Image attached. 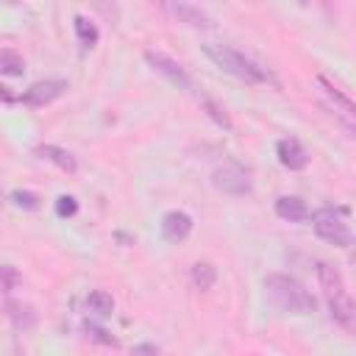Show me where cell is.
I'll return each mask as SVG.
<instances>
[{
    "label": "cell",
    "mask_w": 356,
    "mask_h": 356,
    "mask_svg": "<svg viewBox=\"0 0 356 356\" xmlns=\"http://www.w3.org/2000/svg\"><path fill=\"white\" fill-rule=\"evenodd\" d=\"M265 290H267L270 301L281 312H290V314H312L314 306H317L312 292L298 278H292L287 273H270L265 278Z\"/></svg>",
    "instance_id": "6da1fadb"
},
{
    "label": "cell",
    "mask_w": 356,
    "mask_h": 356,
    "mask_svg": "<svg viewBox=\"0 0 356 356\" xmlns=\"http://www.w3.org/2000/svg\"><path fill=\"white\" fill-rule=\"evenodd\" d=\"M317 281L326 292V301H328V312L331 317L342 326V328H353V320H356V312H353V301H350V292L345 290V278L342 273L328 265V262H320L317 265Z\"/></svg>",
    "instance_id": "7a4b0ae2"
},
{
    "label": "cell",
    "mask_w": 356,
    "mask_h": 356,
    "mask_svg": "<svg viewBox=\"0 0 356 356\" xmlns=\"http://www.w3.org/2000/svg\"><path fill=\"white\" fill-rule=\"evenodd\" d=\"M204 53H206L220 70L237 75L240 81H248V84H265V81H267V73H265L256 62H251L248 56H242V53L234 51V48H226V45H204Z\"/></svg>",
    "instance_id": "3957f363"
},
{
    "label": "cell",
    "mask_w": 356,
    "mask_h": 356,
    "mask_svg": "<svg viewBox=\"0 0 356 356\" xmlns=\"http://www.w3.org/2000/svg\"><path fill=\"white\" fill-rule=\"evenodd\" d=\"M345 209L342 212H334V209H320L312 215V226H314V234L328 242V245H337V248H350L353 242V234L348 229V223L342 220Z\"/></svg>",
    "instance_id": "277c9868"
},
{
    "label": "cell",
    "mask_w": 356,
    "mask_h": 356,
    "mask_svg": "<svg viewBox=\"0 0 356 356\" xmlns=\"http://www.w3.org/2000/svg\"><path fill=\"white\" fill-rule=\"evenodd\" d=\"M212 184H215V190H220L223 195H248L251 193V175H248V170L240 164V161H226L223 167H217L215 172H212Z\"/></svg>",
    "instance_id": "5b68a950"
},
{
    "label": "cell",
    "mask_w": 356,
    "mask_h": 356,
    "mask_svg": "<svg viewBox=\"0 0 356 356\" xmlns=\"http://www.w3.org/2000/svg\"><path fill=\"white\" fill-rule=\"evenodd\" d=\"M145 62H148L156 73H161L170 84L181 87V89H193V78L184 73V67L178 64L175 59H170V56H164V53H156V51H148V53H145Z\"/></svg>",
    "instance_id": "8992f818"
},
{
    "label": "cell",
    "mask_w": 356,
    "mask_h": 356,
    "mask_svg": "<svg viewBox=\"0 0 356 356\" xmlns=\"http://www.w3.org/2000/svg\"><path fill=\"white\" fill-rule=\"evenodd\" d=\"M193 234V217L187 212H167L161 217V237L167 242H184Z\"/></svg>",
    "instance_id": "52a82bcc"
},
{
    "label": "cell",
    "mask_w": 356,
    "mask_h": 356,
    "mask_svg": "<svg viewBox=\"0 0 356 356\" xmlns=\"http://www.w3.org/2000/svg\"><path fill=\"white\" fill-rule=\"evenodd\" d=\"M67 92V81H39V84H34L20 100L23 103H28V106H45V103H53L56 98H62Z\"/></svg>",
    "instance_id": "ba28073f"
},
{
    "label": "cell",
    "mask_w": 356,
    "mask_h": 356,
    "mask_svg": "<svg viewBox=\"0 0 356 356\" xmlns=\"http://www.w3.org/2000/svg\"><path fill=\"white\" fill-rule=\"evenodd\" d=\"M164 9L190 28H212V17L201 9V6H193V3H164Z\"/></svg>",
    "instance_id": "9c48e42d"
},
{
    "label": "cell",
    "mask_w": 356,
    "mask_h": 356,
    "mask_svg": "<svg viewBox=\"0 0 356 356\" xmlns=\"http://www.w3.org/2000/svg\"><path fill=\"white\" fill-rule=\"evenodd\" d=\"M276 153L287 170H306V164H309V153L298 139H278Z\"/></svg>",
    "instance_id": "30bf717a"
},
{
    "label": "cell",
    "mask_w": 356,
    "mask_h": 356,
    "mask_svg": "<svg viewBox=\"0 0 356 356\" xmlns=\"http://www.w3.org/2000/svg\"><path fill=\"white\" fill-rule=\"evenodd\" d=\"M276 215L287 223H303L309 217V206L295 195H284L276 201Z\"/></svg>",
    "instance_id": "8fae6325"
},
{
    "label": "cell",
    "mask_w": 356,
    "mask_h": 356,
    "mask_svg": "<svg viewBox=\"0 0 356 356\" xmlns=\"http://www.w3.org/2000/svg\"><path fill=\"white\" fill-rule=\"evenodd\" d=\"M37 153H39L42 159L53 161L56 167H62L64 172H75V170H78V161H75V156H73L70 150L59 148V145H39V148H37Z\"/></svg>",
    "instance_id": "7c38bea8"
},
{
    "label": "cell",
    "mask_w": 356,
    "mask_h": 356,
    "mask_svg": "<svg viewBox=\"0 0 356 356\" xmlns=\"http://www.w3.org/2000/svg\"><path fill=\"white\" fill-rule=\"evenodd\" d=\"M6 314L12 317L15 328H20V331H31V328L37 326V312H34V306H28V303L9 301V303H6Z\"/></svg>",
    "instance_id": "4fadbf2b"
},
{
    "label": "cell",
    "mask_w": 356,
    "mask_h": 356,
    "mask_svg": "<svg viewBox=\"0 0 356 356\" xmlns=\"http://www.w3.org/2000/svg\"><path fill=\"white\" fill-rule=\"evenodd\" d=\"M317 84L326 89V95L334 100V106H337V109H342V114L348 117V125H350V117H353V100H350V98H348V95H345L339 87H334V84H331L326 75H317Z\"/></svg>",
    "instance_id": "5bb4252c"
},
{
    "label": "cell",
    "mask_w": 356,
    "mask_h": 356,
    "mask_svg": "<svg viewBox=\"0 0 356 356\" xmlns=\"http://www.w3.org/2000/svg\"><path fill=\"white\" fill-rule=\"evenodd\" d=\"M87 309L92 314H98V317H109L114 312V298L109 292H103V290H92L87 295Z\"/></svg>",
    "instance_id": "9a60e30c"
},
{
    "label": "cell",
    "mask_w": 356,
    "mask_h": 356,
    "mask_svg": "<svg viewBox=\"0 0 356 356\" xmlns=\"http://www.w3.org/2000/svg\"><path fill=\"white\" fill-rule=\"evenodd\" d=\"M73 26H75V37H78L81 48H95V45H98L100 34H98V28H95V23H92V20H87V17L75 15Z\"/></svg>",
    "instance_id": "2e32d148"
},
{
    "label": "cell",
    "mask_w": 356,
    "mask_h": 356,
    "mask_svg": "<svg viewBox=\"0 0 356 356\" xmlns=\"http://www.w3.org/2000/svg\"><path fill=\"white\" fill-rule=\"evenodd\" d=\"M193 281H195V287H198L201 292L212 290L215 281H217V267H215L212 262H198V265L193 267Z\"/></svg>",
    "instance_id": "e0dca14e"
},
{
    "label": "cell",
    "mask_w": 356,
    "mask_h": 356,
    "mask_svg": "<svg viewBox=\"0 0 356 356\" xmlns=\"http://www.w3.org/2000/svg\"><path fill=\"white\" fill-rule=\"evenodd\" d=\"M0 73L3 75H12V78H17V75H23L26 73V59L17 53V51H0Z\"/></svg>",
    "instance_id": "ac0fdd59"
},
{
    "label": "cell",
    "mask_w": 356,
    "mask_h": 356,
    "mask_svg": "<svg viewBox=\"0 0 356 356\" xmlns=\"http://www.w3.org/2000/svg\"><path fill=\"white\" fill-rule=\"evenodd\" d=\"M204 109H206V114L223 128V131H231L234 125H231V120H229V114H226V109L223 106H217L215 100H209V98H204Z\"/></svg>",
    "instance_id": "d6986e66"
},
{
    "label": "cell",
    "mask_w": 356,
    "mask_h": 356,
    "mask_svg": "<svg viewBox=\"0 0 356 356\" xmlns=\"http://www.w3.org/2000/svg\"><path fill=\"white\" fill-rule=\"evenodd\" d=\"M20 284V273L12 265H0V292H12Z\"/></svg>",
    "instance_id": "ffe728a7"
},
{
    "label": "cell",
    "mask_w": 356,
    "mask_h": 356,
    "mask_svg": "<svg viewBox=\"0 0 356 356\" xmlns=\"http://www.w3.org/2000/svg\"><path fill=\"white\" fill-rule=\"evenodd\" d=\"M78 212V201L73 198V195H62L59 201H56V215L59 217H73Z\"/></svg>",
    "instance_id": "44dd1931"
},
{
    "label": "cell",
    "mask_w": 356,
    "mask_h": 356,
    "mask_svg": "<svg viewBox=\"0 0 356 356\" xmlns=\"http://www.w3.org/2000/svg\"><path fill=\"white\" fill-rule=\"evenodd\" d=\"M12 201H15L17 206H26V209H39V198H37L34 193L17 190V193H12Z\"/></svg>",
    "instance_id": "7402d4cb"
},
{
    "label": "cell",
    "mask_w": 356,
    "mask_h": 356,
    "mask_svg": "<svg viewBox=\"0 0 356 356\" xmlns=\"http://www.w3.org/2000/svg\"><path fill=\"white\" fill-rule=\"evenodd\" d=\"M84 328H87V334H89L92 339H98V342H103V345H114V342H117L109 331H103V328H98V326H92V323H87Z\"/></svg>",
    "instance_id": "603a6c76"
},
{
    "label": "cell",
    "mask_w": 356,
    "mask_h": 356,
    "mask_svg": "<svg viewBox=\"0 0 356 356\" xmlns=\"http://www.w3.org/2000/svg\"><path fill=\"white\" fill-rule=\"evenodd\" d=\"M134 353H139V356H156V353H159V348H153V345H136V348H134Z\"/></svg>",
    "instance_id": "cb8c5ba5"
},
{
    "label": "cell",
    "mask_w": 356,
    "mask_h": 356,
    "mask_svg": "<svg viewBox=\"0 0 356 356\" xmlns=\"http://www.w3.org/2000/svg\"><path fill=\"white\" fill-rule=\"evenodd\" d=\"M0 100H6V103H9V100H15V98L6 92V87H0Z\"/></svg>",
    "instance_id": "d4e9b609"
}]
</instances>
